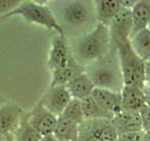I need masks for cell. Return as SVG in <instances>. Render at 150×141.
Returning <instances> with one entry per match:
<instances>
[{
  "mask_svg": "<svg viewBox=\"0 0 150 141\" xmlns=\"http://www.w3.org/2000/svg\"><path fill=\"white\" fill-rule=\"evenodd\" d=\"M54 14L67 39H77L90 32L98 24L93 1H66Z\"/></svg>",
  "mask_w": 150,
  "mask_h": 141,
  "instance_id": "cell-1",
  "label": "cell"
},
{
  "mask_svg": "<svg viewBox=\"0 0 150 141\" xmlns=\"http://www.w3.org/2000/svg\"><path fill=\"white\" fill-rule=\"evenodd\" d=\"M110 48L109 28L100 23L90 32L73 40L69 46L72 56L84 67L104 56Z\"/></svg>",
  "mask_w": 150,
  "mask_h": 141,
  "instance_id": "cell-2",
  "label": "cell"
},
{
  "mask_svg": "<svg viewBox=\"0 0 150 141\" xmlns=\"http://www.w3.org/2000/svg\"><path fill=\"white\" fill-rule=\"evenodd\" d=\"M86 73L95 88L120 92L124 87L116 48L111 47L104 56L86 66Z\"/></svg>",
  "mask_w": 150,
  "mask_h": 141,
  "instance_id": "cell-3",
  "label": "cell"
},
{
  "mask_svg": "<svg viewBox=\"0 0 150 141\" xmlns=\"http://www.w3.org/2000/svg\"><path fill=\"white\" fill-rule=\"evenodd\" d=\"M14 15H20L27 22L37 24L46 27L49 30L54 31L61 36H65L63 29L61 28L52 11V8H50L48 5L31 1V0L22 1L15 9L0 18V20H4Z\"/></svg>",
  "mask_w": 150,
  "mask_h": 141,
  "instance_id": "cell-4",
  "label": "cell"
},
{
  "mask_svg": "<svg viewBox=\"0 0 150 141\" xmlns=\"http://www.w3.org/2000/svg\"><path fill=\"white\" fill-rule=\"evenodd\" d=\"M116 49L124 86H134L144 88L145 86V62L135 54L129 41L121 43Z\"/></svg>",
  "mask_w": 150,
  "mask_h": 141,
  "instance_id": "cell-5",
  "label": "cell"
},
{
  "mask_svg": "<svg viewBox=\"0 0 150 141\" xmlns=\"http://www.w3.org/2000/svg\"><path fill=\"white\" fill-rule=\"evenodd\" d=\"M111 47L117 48L121 43L129 41L132 31L131 9L122 8L108 26Z\"/></svg>",
  "mask_w": 150,
  "mask_h": 141,
  "instance_id": "cell-6",
  "label": "cell"
},
{
  "mask_svg": "<svg viewBox=\"0 0 150 141\" xmlns=\"http://www.w3.org/2000/svg\"><path fill=\"white\" fill-rule=\"evenodd\" d=\"M29 124L41 136L54 134L58 117L54 115L39 102L33 109L26 114Z\"/></svg>",
  "mask_w": 150,
  "mask_h": 141,
  "instance_id": "cell-7",
  "label": "cell"
},
{
  "mask_svg": "<svg viewBox=\"0 0 150 141\" xmlns=\"http://www.w3.org/2000/svg\"><path fill=\"white\" fill-rule=\"evenodd\" d=\"M71 96L65 86H50L40 103L56 117L63 114L71 100Z\"/></svg>",
  "mask_w": 150,
  "mask_h": 141,
  "instance_id": "cell-8",
  "label": "cell"
},
{
  "mask_svg": "<svg viewBox=\"0 0 150 141\" xmlns=\"http://www.w3.org/2000/svg\"><path fill=\"white\" fill-rule=\"evenodd\" d=\"M70 55L71 53H70L68 39L65 36H61L55 33L52 37L47 67L51 70V72H54L64 67L67 64Z\"/></svg>",
  "mask_w": 150,
  "mask_h": 141,
  "instance_id": "cell-9",
  "label": "cell"
},
{
  "mask_svg": "<svg viewBox=\"0 0 150 141\" xmlns=\"http://www.w3.org/2000/svg\"><path fill=\"white\" fill-rule=\"evenodd\" d=\"M25 116L22 107L14 103L8 102L0 105V135H12Z\"/></svg>",
  "mask_w": 150,
  "mask_h": 141,
  "instance_id": "cell-10",
  "label": "cell"
},
{
  "mask_svg": "<svg viewBox=\"0 0 150 141\" xmlns=\"http://www.w3.org/2000/svg\"><path fill=\"white\" fill-rule=\"evenodd\" d=\"M122 111L128 113H140L146 105L144 88L134 86H124L120 91Z\"/></svg>",
  "mask_w": 150,
  "mask_h": 141,
  "instance_id": "cell-11",
  "label": "cell"
},
{
  "mask_svg": "<svg viewBox=\"0 0 150 141\" xmlns=\"http://www.w3.org/2000/svg\"><path fill=\"white\" fill-rule=\"evenodd\" d=\"M79 127L89 132L100 141H116L118 135L109 120H84Z\"/></svg>",
  "mask_w": 150,
  "mask_h": 141,
  "instance_id": "cell-12",
  "label": "cell"
},
{
  "mask_svg": "<svg viewBox=\"0 0 150 141\" xmlns=\"http://www.w3.org/2000/svg\"><path fill=\"white\" fill-rule=\"evenodd\" d=\"M111 122L118 135L129 133L144 132L139 113H128L121 111L114 116V118L111 120Z\"/></svg>",
  "mask_w": 150,
  "mask_h": 141,
  "instance_id": "cell-13",
  "label": "cell"
},
{
  "mask_svg": "<svg viewBox=\"0 0 150 141\" xmlns=\"http://www.w3.org/2000/svg\"><path fill=\"white\" fill-rule=\"evenodd\" d=\"M90 96L102 109H104L112 116L118 114L122 111L120 92L95 88Z\"/></svg>",
  "mask_w": 150,
  "mask_h": 141,
  "instance_id": "cell-14",
  "label": "cell"
},
{
  "mask_svg": "<svg viewBox=\"0 0 150 141\" xmlns=\"http://www.w3.org/2000/svg\"><path fill=\"white\" fill-rule=\"evenodd\" d=\"M86 73V67L80 64L72 55H70L64 67L52 72V82L50 86H65L70 80Z\"/></svg>",
  "mask_w": 150,
  "mask_h": 141,
  "instance_id": "cell-15",
  "label": "cell"
},
{
  "mask_svg": "<svg viewBox=\"0 0 150 141\" xmlns=\"http://www.w3.org/2000/svg\"><path fill=\"white\" fill-rule=\"evenodd\" d=\"M131 19L132 31L130 37L147 28L150 19V0H137L134 7L131 9Z\"/></svg>",
  "mask_w": 150,
  "mask_h": 141,
  "instance_id": "cell-16",
  "label": "cell"
},
{
  "mask_svg": "<svg viewBox=\"0 0 150 141\" xmlns=\"http://www.w3.org/2000/svg\"><path fill=\"white\" fill-rule=\"evenodd\" d=\"M65 87L67 88L72 99H77L80 101L90 96L95 88L93 82L86 73L70 80L68 84L65 85Z\"/></svg>",
  "mask_w": 150,
  "mask_h": 141,
  "instance_id": "cell-17",
  "label": "cell"
},
{
  "mask_svg": "<svg viewBox=\"0 0 150 141\" xmlns=\"http://www.w3.org/2000/svg\"><path fill=\"white\" fill-rule=\"evenodd\" d=\"M94 2L97 22L106 26L122 9L119 0H96Z\"/></svg>",
  "mask_w": 150,
  "mask_h": 141,
  "instance_id": "cell-18",
  "label": "cell"
},
{
  "mask_svg": "<svg viewBox=\"0 0 150 141\" xmlns=\"http://www.w3.org/2000/svg\"><path fill=\"white\" fill-rule=\"evenodd\" d=\"M53 135L58 141H77L79 125L63 116H59Z\"/></svg>",
  "mask_w": 150,
  "mask_h": 141,
  "instance_id": "cell-19",
  "label": "cell"
},
{
  "mask_svg": "<svg viewBox=\"0 0 150 141\" xmlns=\"http://www.w3.org/2000/svg\"><path fill=\"white\" fill-rule=\"evenodd\" d=\"M129 43L135 54L144 62L150 60V30L148 28L130 37Z\"/></svg>",
  "mask_w": 150,
  "mask_h": 141,
  "instance_id": "cell-20",
  "label": "cell"
},
{
  "mask_svg": "<svg viewBox=\"0 0 150 141\" xmlns=\"http://www.w3.org/2000/svg\"><path fill=\"white\" fill-rule=\"evenodd\" d=\"M81 105L84 120H111L114 116L108 113L104 109L98 105L94 101L91 96L81 100Z\"/></svg>",
  "mask_w": 150,
  "mask_h": 141,
  "instance_id": "cell-21",
  "label": "cell"
},
{
  "mask_svg": "<svg viewBox=\"0 0 150 141\" xmlns=\"http://www.w3.org/2000/svg\"><path fill=\"white\" fill-rule=\"evenodd\" d=\"M12 137L14 141H40L42 136L29 124L25 114L17 129L13 132Z\"/></svg>",
  "mask_w": 150,
  "mask_h": 141,
  "instance_id": "cell-22",
  "label": "cell"
},
{
  "mask_svg": "<svg viewBox=\"0 0 150 141\" xmlns=\"http://www.w3.org/2000/svg\"><path fill=\"white\" fill-rule=\"evenodd\" d=\"M61 116L75 122L78 125L82 124L84 121V118L82 110L81 101L77 100V99H71Z\"/></svg>",
  "mask_w": 150,
  "mask_h": 141,
  "instance_id": "cell-23",
  "label": "cell"
},
{
  "mask_svg": "<svg viewBox=\"0 0 150 141\" xmlns=\"http://www.w3.org/2000/svg\"><path fill=\"white\" fill-rule=\"evenodd\" d=\"M22 0H0V18L15 9Z\"/></svg>",
  "mask_w": 150,
  "mask_h": 141,
  "instance_id": "cell-24",
  "label": "cell"
},
{
  "mask_svg": "<svg viewBox=\"0 0 150 141\" xmlns=\"http://www.w3.org/2000/svg\"><path fill=\"white\" fill-rule=\"evenodd\" d=\"M141 121H142L143 131L146 132L150 130V105H145L139 113Z\"/></svg>",
  "mask_w": 150,
  "mask_h": 141,
  "instance_id": "cell-25",
  "label": "cell"
},
{
  "mask_svg": "<svg viewBox=\"0 0 150 141\" xmlns=\"http://www.w3.org/2000/svg\"><path fill=\"white\" fill-rule=\"evenodd\" d=\"M144 132H137V133H129L118 135L116 141H142Z\"/></svg>",
  "mask_w": 150,
  "mask_h": 141,
  "instance_id": "cell-26",
  "label": "cell"
},
{
  "mask_svg": "<svg viewBox=\"0 0 150 141\" xmlns=\"http://www.w3.org/2000/svg\"><path fill=\"white\" fill-rule=\"evenodd\" d=\"M77 141H100L96 136H94L91 135L89 132L81 129L79 127V136H78V140Z\"/></svg>",
  "mask_w": 150,
  "mask_h": 141,
  "instance_id": "cell-27",
  "label": "cell"
},
{
  "mask_svg": "<svg viewBox=\"0 0 150 141\" xmlns=\"http://www.w3.org/2000/svg\"><path fill=\"white\" fill-rule=\"evenodd\" d=\"M144 81L145 86L150 87V60L145 62V68H144Z\"/></svg>",
  "mask_w": 150,
  "mask_h": 141,
  "instance_id": "cell-28",
  "label": "cell"
},
{
  "mask_svg": "<svg viewBox=\"0 0 150 141\" xmlns=\"http://www.w3.org/2000/svg\"><path fill=\"white\" fill-rule=\"evenodd\" d=\"M119 2L122 8L131 9L134 7V5L137 2V0H119Z\"/></svg>",
  "mask_w": 150,
  "mask_h": 141,
  "instance_id": "cell-29",
  "label": "cell"
},
{
  "mask_svg": "<svg viewBox=\"0 0 150 141\" xmlns=\"http://www.w3.org/2000/svg\"><path fill=\"white\" fill-rule=\"evenodd\" d=\"M144 97H145V102H146V105H150V87L144 86Z\"/></svg>",
  "mask_w": 150,
  "mask_h": 141,
  "instance_id": "cell-30",
  "label": "cell"
},
{
  "mask_svg": "<svg viewBox=\"0 0 150 141\" xmlns=\"http://www.w3.org/2000/svg\"><path fill=\"white\" fill-rule=\"evenodd\" d=\"M40 141H58L54 137V135H46V136H42L41 139Z\"/></svg>",
  "mask_w": 150,
  "mask_h": 141,
  "instance_id": "cell-31",
  "label": "cell"
},
{
  "mask_svg": "<svg viewBox=\"0 0 150 141\" xmlns=\"http://www.w3.org/2000/svg\"><path fill=\"white\" fill-rule=\"evenodd\" d=\"M142 141H150V130L146 131V132H144Z\"/></svg>",
  "mask_w": 150,
  "mask_h": 141,
  "instance_id": "cell-32",
  "label": "cell"
},
{
  "mask_svg": "<svg viewBox=\"0 0 150 141\" xmlns=\"http://www.w3.org/2000/svg\"><path fill=\"white\" fill-rule=\"evenodd\" d=\"M5 137H6L7 141H14V139L12 137V135H8L5 136Z\"/></svg>",
  "mask_w": 150,
  "mask_h": 141,
  "instance_id": "cell-33",
  "label": "cell"
},
{
  "mask_svg": "<svg viewBox=\"0 0 150 141\" xmlns=\"http://www.w3.org/2000/svg\"><path fill=\"white\" fill-rule=\"evenodd\" d=\"M0 141H7V139H6V137H5L4 135H0Z\"/></svg>",
  "mask_w": 150,
  "mask_h": 141,
  "instance_id": "cell-34",
  "label": "cell"
},
{
  "mask_svg": "<svg viewBox=\"0 0 150 141\" xmlns=\"http://www.w3.org/2000/svg\"><path fill=\"white\" fill-rule=\"evenodd\" d=\"M147 28L150 30V19H149V22H148V26H147Z\"/></svg>",
  "mask_w": 150,
  "mask_h": 141,
  "instance_id": "cell-35",
  "label": "cell"
}]
</instances>
